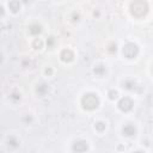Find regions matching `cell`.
I'll use <instances>...</instances> for the list:
<instances>
[{
  "label": "cell",
  "mask_w": 153,
  "mask_h": 153,
  "mask_svg": "<svg viewBox=\"0 0 153 153\" xmlns=\"http://www.w3.org/2000/svg\"><path fill=\"white\" fill-rule=\"evenodd\" d=\"M43 47V41L41 38H35L33 41V48L35 49H41Z\"/></svg>",
  "instance_id": "obj_17"
},
{
  "label": "cell",
  "mask_w": 153,
  "mask_h": 153,
  "mask_svg": "<svg viewBox=\"0 0 153 153\" xmlns=\"http://www.w3.org/2000/svg\"><path fill=\"white\" fill-rule=\"evenodd\" d=\"M133 105H134V103H133V100H131L129 97L121 98V99L118 100V103H117V106H118V109H120L122 112H128V111H130V110L133 109Z\"/></svg>",
  "instance_id": "obj_4"
},
{
  "label": "cell",
  "mask_w": 153,
  "mask_h": 153,
  "mask_svg": "<svg viewBox=\"0 0 153 153\" xmlns=\"http://www.w3.org/2000/svg\"><path fill=\"white\" fill-rule=\"evenodd\" d=\"M42 30H43L42 29V25L38 24V23H32L31 25H29V33L31 36H38V35H41Z\"/></svg>",
  "instance_id": "obj_10"
},
{
  "label": "cell",
  "mask_w": 153,
  "mask_h": 153,
  "mask_svg": "<svg viewBox=\"0 0 153 153\" xmlns=\"http://www.w3.org/2000/svg\"><path fill=\"white\" fill-rule=\"evenodd\" d=\"M122 134H123V136L131 137L136 134V127L133 123H127L122 127Z\"/></svg>",
  "instance_id": "obj_7"
},
{
  "label": "cell",
  "mask_w": 153,
  "mask_h": 153,
  "mask_svg": "<svg viewBox=\"0 0 153 153\" xmlns=\"http://www.w3.org/2000/svg\"><path fill=\"white\" fill-rule=\"evenodd\" d=\"M20 4H22L20 0H10L8 1V8L11 10V12L17 13L20 11Z\"/></svg>",
  "instance_id": "obj_12"
},
{
  "label": "cell",
  "mask_w": 153,
  "mask_h": 153,
  "mask_svg": "<svg viewBox=\"0 0 153 153\" xmlns=\"http://www.w3.org/2000/svg\"><path fill=\"white\" fill-rule=\"evenodd\" d=\"M99 16H100V12H99V11H93V17L99 18Z\"/></svg>",
  "instance_id": "obj_23"
},
{
  "label": "cell",
  "mask_w": 153,
  "mask_h": 153,
  "mask_svg": "<svg viewBox=\"0 0 153 153\" xmlns=\"http://www.w3.org/2000/svg\"><path fill=\"white\" fill-rule=\"evenodd\" d=\"M45 43H47V47L51 49V48L54 47V44H55V38L50 36V37H48V38H47V41H45Z\"/></svg>",
  "instance_id": "obj_19"
},
{
  "label": "cell",
  "mask_w": 153,
  "mask_h": 153,
  "mask_svg": "<svg viewBox=\"0 0 153 153\" xmlns=\"http://www.w3.org/2000/svg\"><path fill=\"white\" fill-rule=\"evenodd\" d=\"M6 145H7V147H8L10 149H16V148H18V147H19L20 141H19L16 136L11 135V136H8V137H7V140H6Z\"/></svg>",
  "instance_id": "obj_11"
},
{
  "label": "cell",
  "mask_w": 153,
  "mask_h": 153,
  "mask_svg": "<svg viewBox=\"0 0 153 153\" xmlns=\"http://www.w3.org/2000/svg\"><path fill=\"white\" fill-rule=\"evenodd\" d=\"M116 49H117L116 43H111V44L108 47V49H106V50H108L109 53H115V51H116Z\"/></svg>",
  "instance_id": "obj_21"
},
{
  "label": "cell",
  "mask_w": 153,
  "mask_h": 153,
  "mask_svg": "<svg viewBox=\"0 0 153 153\" xmlns=\"http://www.w3.org/2000/svg\"><path fill=\"white\" fill-rule=\"evenodd\" d=\"M72 20H73L74 23H78V22L80 20V13L73 12V14H72Z\"/></svg>",
  "instance_id": "obj_20"
},
{
  "label": "cell",
  "mask_w": 153,
  "mask_h": 153,
  "mask_svg": "<svg viewBox=\"0 0 153 153\" xmlns=\"http://www.w3.org/2000/svg\"><path fill=\"white\" fill-rule=\"evenodd\" d=\"M60 59L63 62H71L74 59V53L71 49H63L61 51V54H60Z\"/></svg>",
  "instance_id": "obj_9"
},
{
  "label": "cell",
  "mask_w": 153,
  "mask_h": 153,
  "mask_svg": "<svg viewBox=\"0 0 153 153\" xmlns=\"http://www.w3.org/2000/svg\"><path fill=\"white\" fill-rule=\"evenodd\" d=\"M45 74H48V75H50L51 73H53V71H51V68H45Z\"/></svg>",
  "instance_id": "obj_24"
},
{
  "label": "cell",
  "mask_w": 153,
  "mask_h": 153,
  "mask_svg": "<svg viewBox=\"0 0 153 153\" xmlns=\"http://www.w3.org/2000/svg\"><path fill=\"white\" fill-rule=\"evenodd\" d=\"M4 16H5V8H4V6L0 5V18H2Z\"/></svg>",
  "instance_id": "obj_22"
},
{
  "label": "cell",
  "mask_w": 153,
  "mask_h": 153,
  "mask_svg": "<svg viewBox=\"0 0 153 153\" xmlns=\"http://www.w3.org/2000/svg\"><path fill=\"white\" fill-rule=\"evenodd\" d=\"M22 120H23V122H24L25 124H31V123L33 122V117H32V115H30V114H25Z\"/></svg>",
  "instance_id": "obj_16"
},
{
  "label": "cell",
  "mask_w": 153,
  "mask_h": 153,
  "mask_svg": "<svg viewBox=\"0 0 153 153\" xmlns=\"http://www.w3.org/2000/svg\"><path fill=\"white\" fill-rule=\"evenodd\" d=\"M4 61V55H2V53H0V63Z\"/></svg>",
  "instance_id": "obj_25"
},
{
  "label": "cell",
  "mask_w": 153,
  "mask_h": 153,
  "mask_svg": "<svg viewBox=\"0 0 153 153\" xmlns=\"http://www.w3.org/2000/svg\"><path fill=\"white\" fill-rule=\"evenodd\" d=\"M20 98H22V93H20L19 91H12V92H11V94H10V99H11L13 103L19 102V100H20Z\"/></svg>",
  "instance_id": "obj_14"
},
{
  "label": "cell",
  "mask_w": 153,
  "mask_h": 153,
  "mask_svg": "<svg viewBox=\"0 0 153 153\" xmlns=\"http://www.w3.org/2000/svg\"><path fill=\"white\" fill-rule=\"evenodd\" d=\"M87 149H88V145H87V141L85 140H76L72 145V151L74 152H85Z\"/></svg>",
  "instance_id": "obj_6"
},
{
  "label": "cell",
  "mask_w": 153,
  "mask_h": 153,
  "mask_svg": "<svg viewBox=\"0 0 153 153\" xmlns=\"http://www.w3.org/2000/svg\"><path fill=\"white\" fill-rule=\"evenodd\" d=\"M0 30H1V24H0Z\"/></svg>",
  "instance_id": "obj_27"
},
{
  "label": "cell",
  "mask_w": 153,
  "mask_h": 153,
  "mask_svg": "<svg viewBox=\"0 0 153 153\" xmlns=\"http://www.w3.org/2000/svg\"><path fill=\"white\" fill-rule=\"evenodd\" d=\"M108 97H109V99L114 100V99H116V98L118 97V93H117V91H115V90H110V91L108 92Z\"/></svg>",
  "instance_id": "obj_18"
},
{
  "label": "cell",
  "mask_w": 153,
  "mask_h": 153,
  "mask_svg": "<svg viewBox=\"0 0 153 153\" xmlns=\"http://www.w3.org/2000/svg\"><path fill=\"white\" fill-rule=\"evenodd\" d=\"M80 104H81V106H82L84 110L92 111V110H96L99 106L100 99H99V97H98L97 93H94V92H86L81 97Z\"/></svg>",
  "instance_id": "obj_1"
},
{
  "label": "cell",
  "mask_w": 153,
  "mask_h": 153,
  "mask_svg": "<svg viewBox=\"0 0 153 153\" xmlns=\"http://www.w3.org/2000/svg\"><path fill=\"white\" fill-rule=\"evenodd\" d=\"M20 1H23L24 4H26V2H27V1H30V0H20Z\"/></svg>",
  "instance_id": "obj_26"
},
{
  "label": "cell",
  "mask_w": 153,
  "mask_h": 153,
  "mask_svg": "<svg viewBox=\"0 0 153 153\" xmlns=\"http://www.w3.org/2000/svg\"><path fill=\"white\" fill-rule=\"evenodd\" d=\"M122 54H123V56L126 59H129V60L135 59L137 56V54H139V47H137V44H135L133 42L126 43L123 45V48H122Z\"/></svg>",
  "instance_id": "obj_3"
},
{
  "label": "cell",
  "mask_w": 153,
  "mask_h": 153,
  "mask_svg": "<svg viewBox=\"0 0 153 153\" xmlns=\"http://www.w3.org/2000/svg\"><path fill=\"white\" fill-rule=\"evenodd\" d=\"M106 73V67L104 65H98V66H94L93 67V74L102 78L104 74Z\"/></svg>",
  "instance_id": "obj_13"
},
{
  "label": "cell",
  "mask_w": 153,
  "mask_h": 153,
  "mask_svg": "<svg viewBox=\"0 0 153 153\" xmlns=\"http://www.w3.org/2000/svg\"><path fill=\"white\" fill-rule=\"evenodd\" d=\"M49 90H50V87L47 82H39L35 87V92L38 97H45L49 93Z\"/></svg>",
  "instance_id": "obj_5"
},
{
  "label": "cell",
  "mask_w": 153,
  "mask_h": 153,
  "mask_svg": "<svg viewBox=\"0 0 153 153\" xmlns=\"http://www.w3.org/2000/svg\"><path fill=\"white\" fill-rule=\"evenodd\" d=\"M105 128H106V123L103 122V121H98V122L94 123V129H96L98 133H103V131L105 130Z\"/></svg>",
  "instance_id": "obj_15"
},
{
  "label": "cell",
  "mask_w": 153,
  "mask_h": 153,
  "mask_svg": "<svg viewBox=\"0 0 153 153\" xmlns=\"http://www.w3.org/2000/svg\"><path fill=\"white\" fill-rule=\"evenodd\" d=\"M122 87L124 88V90H127V91H130V92H134V91H136V88L139 87V85L133 80V79H126L124 81H123V84H122Z\"/></svg>",
  "instance_id": "obj_8"
},
{
  "label": "cell",
  "mask_w": 153,
  "mask_h": 153,
  "mask_svg": "<svg viewBox=\"0 0 153 153\" xmlns=\"http://www.w3.org/2000/svg\"><path fill=\"white\" fill-rule=\"evenodd\" d=\"M148 10H149V6L146 0H134V1H131L130 6H129V11H130L131 16H134L136 18H141V17L146 16Z\"/></svg>",
  "instance_id": "obj_2"
}]
</instances>
